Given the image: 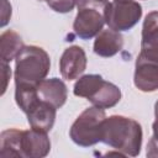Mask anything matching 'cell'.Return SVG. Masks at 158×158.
I'll list each match as a JSON object with an SVG mask.
<instances>
[{"instance_id":"603a6c76","label":"cell","mask_w":158,"mask_h":158,"mask_svg":"<svg viewBox=\"0 0 158 158\" xmlns=\"http://www.w3.org/2000/svg\"><path fill=\"white\" fill-rule=\"evenodd\" d=\"M106 1H109V0H106Z\"/></svg>"},{"instance_id":"2e32d148","label":"cell","mask_w":158,"mask_h":158,"mask_svg":"<svg viewBox=\"0 0 158 158\" xmlns=\"http://www.w3.org/2000/svg\"><path fill=\"white\" fill-rule=\"evenodd\" d=\"M46 1L52 10L60 14L70 12L74 9V6L78 4V0H46Z\"/></svg>"},{"instance_id":"8fae6325","label":"cell","mask_w":158,"mask_h":158,"mask_svg":"<svg viewBox=\"0 0 158 158\" xmlns=\"http://www.w3.org/2000/svg\"><path fill=\"white\" fill-rule=\"evenodd\" d=\"M37 96L40 100L59 109L67 101L68 89L64 81L58 78L43 79L37 84Z\"/></svg>"},{"instance_id":"9a60e30c","label":"cell","mask_w":158,"mask_h":158,"mask_svg":"<svg viewBox=\"0 0 158 158\" xmlns=\"http://www.w3.org/2000/svg\"><path fill=\"white\" fill-rule=\"evenodd\" d=\"M23 47V41L17 32L12 30L2 32L0 36V59L6 63L11 62L17 57Z\"/></svg>"},{"instance_id":"9c48e42d","label":"cell","mask_w":158,"mask_h":158,"mask_svg":"<svg viewBox=\"0 0 158 158\" xmlns=\"http://www.w3.org/2000/svg\"><path fill=\"white\" fill-rule=\"evenodd\" d=\"M21 148L23 158H42L51 151V141L47 132L37 130H23Z\"/></svg>"},{"instance_id":"30bf717a","label":"cell","mask_w":158,"mask_h":158,"mask_svg":"<svg viewBox=\"0 0 158 158\" xmlns=\"http://www.w3.org/2000/svg\"><path fill=\"white\" fill-rule=\"evenodd\" d=\"M57 115V107L51 105L49 102L38 100L27 112V121L31 126V128L48 132L52 130Z\"/></svg>"},{"instance_id":"7a4b0ae2","label":"cell","mask_w":158,"mask_h":158,"mask_svg":"<svg viewBox=\"0 0 158 158\" xmlns=\"http://www.w3.org/2000/svg\"><path fill=\"white\" fill-rule=\"evenodd\" d=\"M51 68L48 53L37 46H25L15 58V85H37Z\"/></svg>"},{"instance_id":"7c38bea8","label":"cell","mask_w":158,"mask_h":158,"mask_svg":"<svg viewBox=\"0 0 158 158\" xmlns=\"http://www.w3.org/2000/svg\"><path fill=\"white\" fill-rule=\"evenodd\" d=\"M139 54L158 59V11H151L143 21Z\"/></svg>"},{"instance_id":"8992f818","label":"cell","mask_w":158,"mask_h":158,"mask_svg":"<svg viewBox=\"0 0 158 158\" xmlns=\"http://www.w3.org/2000/svg\"><path fill=\"white\" fill-rule=\"evenodd\" d=\"M142 16V6L135 0H112L104 10L105 23L115 31L132 28Z\"/></svg>"},{"instance_id":"6da1fadb","label":"cell","mask_w":158,"mask_h":158,"mask_svg":"<svg viewBox=\"0 0 158 158\" xmlns=\"http://www.w3.org/2000/svg\"><path fill=\"white\" fill-rule=\"evenodd\" d=\"M101 142L111 146L123 156L136 157L142 146V127L131 117L109 116L102 122Z\"/></svg>"},{"instance_id":"44dd1931","label":"cell","mask_w":158,"mask_h":158,"mask_svg":"<svg viewBox=\"0 0 158 158\" xmlns=\"http://www.w3.org/2000/svg\"><path fill=\"white\" fill-rule=\"evenodd\" d=\"M154 115H156V118H158V101L154 105Z\"/></svg>"},{"instance_id":"7402d4cb","label":"cell","mask_w":158,"mask_h":158,"mask_svg":"<svg viewBox=\"0 0 158 158\" xmlns=\"http://www.w3.org/2000/svg\"><path fill=\"white\" fill-rule=\"evenodd\" d=\"M38 1H46V0H38Z\"/></svg>"},{"instance_id":"277c9868","label":"cell","mask_w":158,"mask_h":158,"mask_svg":"<svg viewBox=\"0 0 158 158\" xmlns=\"http://www.w3.org/2000/svg\"><path fill=\"white\" fill-rule=\"evenodd\" d=\"M105 118V109L98 106L85 109L70 127L69 136L72 141L81 147H89L101 142L102 122Z\"/></svg>"},{"instance_id":"d6986e66","label":"cell","mask_w":158,"mask_h":158,"mask_svg":"<svg viewBox=\"0 0 158 158\" xmlns=\"http://www.w3.org/2000/svg\"><path fill=\"white\" fill-rule=\"evenodd\" d=\"M147 157H158V139L151 138L148 144H147Z\"/></svg>"},{"instance_id":"ba28073f","label":"cell","mask_w":158,"mask_h":158,"mask_svg":"<svg viewBox=\"0 0 158 158\" xmlns=\"http://www.w3.org/2000/svg\"><path fill=\"white\" fill-rule=\"evenodd\" d=\"M86 68V54L79 46H70L64 49L59 59V70L64 79L79 78Z\"/></svg>"},{"instance_id":"ac0fdd59","label":"cell","mask_w":158,"mask_h":158,"mask_svg":"<svg viewBox=\"0 0 158 158\" xmlns=\"http://www.w3.org/2000/svg\"><path fill=\"white\" fill-rule=\"evenodd\" d=\"M11 17V5L7 2V0H2V14H1V26L4 27Z\"/></svg>"},{"instance_id":"4fadbf2b","label":"cell","mask_w":158,"mask_h":158,"mask_svg":"<svg viewBox=\"0 0 158 158\" xmlns=\"http://www.w3.org/2000/svg\"><path fill=\"white\" fill-rule=\"evenodd\" d=\"M123 47V37L112 28L101 30L94 42V52L100 57H112Z\"/></svg>"},{"instance_id":"5b68a950","label":"cell","mask_w":158,"mask_h":158,"mask_svg":"<svg viewBox=\"0 0 158 158\" xmlns=\"http://www.w3.org/2000/svg\"><path fill=\"white\" fill-rule=\"evenodd\" d=\"M106 0H78V14L73 28L83 40H90L102 30L105 23L104 10Z\"/></svg>"},{"instance_id":"ffe728a7","label":"cell","mask_w":158,"mask_h":158,"mask_svg":"<svg viewBox=\"0 0 158 158\" xmlns=\"http://www.w3.org/2000/svg\"><path fill=\"white\" fill-rule=\"evenodd\" d=\"M152 128H153V138H156V139H158V118H156V121L153 122V125H152Z\"/></svg>"},{"instance_id":"e0dca14e","label":"cell","mask_w":158,"mask_h":158,"mask_svg":"<svg viewBox=\"0 0 158 158\" xmlns=\"http://www.w3.org/2000/svg\"><path fill=\"white\" fill-rule=\"evenodd\" d=\"M1 77H2V88H1V94L5 93L6 88H7V83H9V79L11 77V70H10V67L6 62H2L1 60Z\"/></svg>"},{"instance_id":"3957f363","label":"cell","mask_w":158,"mask_h":158,"mask_svg":"<svg viewBox=\"0 0 158 158\" xmlns=\"http://www.w3.org/2000/svg\"><path fill=\"white\" fill-rule=\"evenodd\" d=\"M75 96L86 98L94 106L109 109L115 106L121 99V90L115 84L106 81L99 74L83 75L74 84Z\"/></svg>"},{"instance_id":"52a82bcc","label":"cell","mask_w":158,"mask_h":158,"mask_svg":"<svg viewBox=\"0 0 158 158\" xmlns=\"http://www.w3.org/2000/svg\"><path fill=\"white\" fill-rule=\"evenodd\" d=\"M135 85L138 90L152 93L158 89V59L138 54L135 65Z\"/></svg>"},{"instance_id":"5bb4252c","label":"cell","mask_w":158,"mask_h":158,"mask_svg":"<svg viewBox=\"0 0 158 158\" xmlns=\"http://www.w3.org/2000/svg\"><path fill=\"white\" fill-rule=\"evenodd\" d=\"M22 131L17 128H7L0 135V158H23L21 139Z\"/></svg>"}]
</instances>
